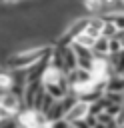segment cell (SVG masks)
Instances as JSON below:
<instances>
[{
	"label": "cell",
	"instance_id": "6da1fadb",
	"mask_svg": "<svg viewBox=\"0 0 124 128\" xmlns=\"http://www.w3.org/2000/svg\"><path fill=\"white\" fill-rule=\"evenodd\" d=\"M90 106H92V104H88V102H84V100H78V102L66 112L64 120H66L70 126L76 124V122H80V120H86V118L90 116Z\"/></svg>",
	"mask_w": 124,
	"mask_h": 128
},
{
	"label": "cell",
	"instance_id": "7a4b0ae2",
	"mask_svg": "<svg viewBox=\"0 0 124 128\" xmlns=\"http://www.w3.org/2000/svg\"><path fill=\"white\" fill-rule=\"evenodd\" d=\"M104 16H88V26H86V34H90L92 38H100L102 36V28H104Z\"/></svg>",
	"mask_w": 124,
	"mask_h": 128
},
{
	"label": "cell",
	"instance_id": "3957f363",
	"mask_svg": "<svg viewBox=\"0 0 124 128\" xmlns=\"http://www.w3.org/2000/svg\"><path fill=\"white\" fill-rule=\"evenodd\" d=\"M106 92H124V76L122 74H114L106 82Z\"/></svg>",
	"mask_w": 124,
	"mask_h": 128
},
{
	"label": "cell",
	"instance_id": "277c9868",
	"mask_svg": "<svg viewBox=\"0 0 124 128\" xmlns=\"http://www.w3.org/2000/svg\"><path fill=\"white\" fill-rule=\"evenodd\" d=\"M104 20H106V22H104V28H102V36H104V38H108V40L116 38V36H118V32H120V30H118V26H116L112 20H108V18H104Z\"/></svg>",
	"mask_w": 124,
	"mask_h": 128
},
{
	"label": "cell",
	"instance_id": "5b68a950",
	"mask_svg": "<svg viewBox=\"0 0 124 128\" xmlns=\"http://www.w3.org/2000/svg\"><path fill=\"white\" fill-rule=\"evenodd\" d=\"M72 48H74L78 60H94V52H92L90 48H84V46H80V44H76V42H72Z\"/></svg>",
	"mask_w": 124,
	"mask_h": 128
},
{
	"label": "cell",
	"instance_id": "8992f818",
	"mask_svg": "<svg viewBox=\"0 0 124 128\" xmlns=\"http://www.w3.org/2000/svg\"><path fill=\"white\" fill-rule=\"evenodd\" d=\"M96 40H98V38H92V36H90V34H86V32H82L80 36H76V38H74V42H76V44H80V46H84V48H90V50L94 48Z\"/></svg>",
	"mask_w": 124,
	"mask_h": 128
},
{
	"label": "cell",
	"instance_id": "52a82bcc",
	"mask_svg": "<svg viewBox=\"0 0 124 128\" xmlns=\"http://www.w3.org/2000/svg\"><path fill=\"white\" fill-rule=\"evenodd\" d=\"M104 96H106V100H108L110 104H120V106H124V92H106Z\"/></svg>",
	"mask_w": 124,
	"mask_h": 128
},
{
	"label": "cell",
	"instance_id": "ba28073f",
	"mask_svg": "<svg viewBox=\"0 0 124 128\" xmlns=\"http://www.w3.org/2000/svg\"><path fill=\"white\" fill-rule=\"evenodd\" d=\"M122 50H124L122 42H120L118 38H112V40H110V56H116V54H120Z\"/></svg>",
	"mask_w": 124,
	"mask_h": 128
},
{
	"label": "cell",
	"instance_id": "9c48e42d",
	"mask_svg": "<svg viewBox=\"0 0 124 128\" xmlns=\"http://www.w3.org/2000/svg\"><path fill=\"white\" fill-rule=\"evenodd\" d=\"M0 128H20L16 114H14V116H10L8 120H2V122H0Z\"/></svg>",
	"mask_w": 124,
	"mask_h": 128
},
{
	"label": "cell",
	"instance_id": "30bf717a",
	"mask_svg": "<svg viewBox=\"0 0 124 128\" xmlns=\"http://www.w3.org/2000/svg\"><path fill=\"white\" fill-rule=\"evenodd\" d=\"M50 128H72V126H70V124H68V122H66V120L62 118V120H56V122H50Z\"/></svg>",
	"mask_w": 124,
	"mask_h": 128
},
{
	"label": "cell",
	"instance_id": "8fae6325",
	"mask_svg": "<svg viewBox=\"0 0 124 128\" xmlns=\"http://www.w3.org/2000/svg\"><path fill=\"white\" fill-rule=\"evenodd\" d=\"M116 38H118V40H120V42H122V46H124V30H120V32H118V36H116Z\"/></svg>",
	"mask_w": 124,
	"mask_h": 128
},
{
	"label": "cell",
	"instance_id": "7c38bea8",
	"mask_svg": "<svg viewBox=\"0 0 124 128\" xmlns=\"http://www.w3.org/2000/svg\"><path fill=\"white\" fill-rule=\"evenodd\" d=\"M92 128H106V126H104V124H100V122H96V124H94Z\"/></svg>",
	"mask_w": 124,
	"mask_h": 128
},
{
	"label": "cell",
	"instance_id": "4fadbf2b",
	"mask_svg": "<svg viewBox=\"0 0 124 128\" xmlns=\"http://www.w3.org/2000/svg\"><path fill=\"white\" fill-rule=\"evenodd\" d=\"M8 4H16V2H20V0H6Z\"/></svg>",
	"mask_w": 124,
	"mask_h": 128
},
{
	"label": "cell",
	"instance_id": "5bb4252c",
	"mask_svg": "<svg viewBox=\"0 0 124 128\" xmlns=\"http://www.w3.org/2000/svg\"><path fill=\"white\" fill-rule=\"evenodd\" d=\"M40 128H50V124H44V126H40Z\"/></svg>",
	"mask_w": 124,
	"mask_h": 128
},
{
	"label": "cell",
	"instance_id": "9a60e30c",
	"mask_svg": "<svg viewBox=\"0 0 124 128\" xmlns=\"http://www.w3.org/2000/svg\"><path fill=\"white\" fill-rule=\"evenodd\" d=\"M72 128H74V126H72Z\"/></svg>",
	"mask_w": 124,
	"mask_h": 128
},
{
	"label": "cell",
	"instance_id": "2e32d148",
	"mask_svg": "<svg viewBox=\"0 0 124 128\" xmlns=\"http://www.w3.org/2000/svg\"><path fill=\"white\" fill-rule=\"evenodd\" d=\"M20 128H22V126H20Z\"/></svg>",
	"mask_w": 124,
	"mask_h": 128
}]
</instances>
